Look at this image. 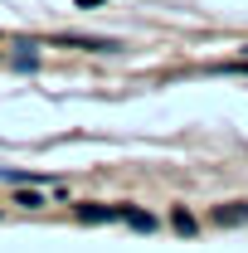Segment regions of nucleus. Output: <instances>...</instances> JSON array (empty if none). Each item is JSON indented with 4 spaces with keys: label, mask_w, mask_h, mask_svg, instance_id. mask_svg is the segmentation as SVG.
<instances>
[{
    "label": "nucleus",
    "mask_w": 248,
    "mask_h": 253,
    "mask_svg": "<svg viewBox=\"0 0 248 253\" xmlns=\"http://www.w3.org/2000/svg\"><path fill=\"white\" fill-rule=\"evenodd\" d=\"M214 219H219V224H244V219H248V205H229V210L219 205V210H214Z\"/></svg>",
    "instance_id": "obj_1"
},
{
    "label": "nucleus",
    "mask_w": 248,
    "mask_h": 253,
    "mask_svg": "<svg viewBox=\"0 0 248 253\" xmlns=\"http://www.w3.org/2000/svg\"><path fill=\"white\" fill-rule=\"evenodd\" d=\"M175 229H180V234H195V219H190L185 210H175Z\"/></svg>",
    "instance_id": "obj_2"
},
{
    "label": "nucleus",
    "mask_w": 248,
    "mask_h": 253,
    "mask_svg": "<svg viewBox=\"0 0 248 253\" xmlns=\"http://www.w3.org/2000/svg\"><path fill=\"white\" fill-rule=\"evenodd\" d=\"M78 5H83V10H88V5H102V0H78Z\"/></svg>",
    "instance_id": "obj_3"
}]
</instances>
